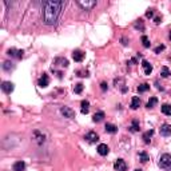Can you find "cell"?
Instances as JSON below:
<instances>
[{
    "instance_id": "obj_1",
    "label": "cell",
    "mask_w": 171,
    "mask_h": 171,
    "mask_svg": "<svg viewBox=\"0 0 171 171\" xmlns=\"http://www.w3.org/2000/svg\"><path fill=\"white\" fill-rule=\"evenodd\" d=\"M63 5V2H44L43 3V21L47 26L55 24L59 19Z\"/></svg>"
},
{
    "instance_id": "obj_2",
    "label": "cell",
    "mask_w": 171,
    "mask_h": 171,
    "mask_svg": "<svg viewBox=\"0 0 171 171\" xmlns=\"http://www.w3.org/2000/svg\"><path fill=\"white\" fill-rule=\"evenodd\" d=\"M160 169L163 170H170L171 169V155L170 154H163L159 158V162H158Z\"/></svg>"
},
{
    "instance_id": "obj_3",
    "label": "cell",
    "mask_w": 171,
    "mask_h": 171,
    "mask_svg": "<svg viewBox=\"0 0 171 171\" xmlns=\"http://www.w3.org/2000/svg\"><path fill=\"white\" fill-rule=\"evenodd\" d=\"M78 4H79L84 11H91L94 7H96V2H95V0H79Z\"/></svg>"
},
{
    "instance_id": "obj_4",
    "label": "cell",
    "mask_w": 171,
    "mask_h": 171,
    "mask_svg": "<svg viewBox=\"0 0 171 171\" xmlns=\"http://www.w3.org/2000/svg\"><path fill=\"white\" fill-rule=\"evenodd\" d=\"M60 112L64 115V118H68V119L75 118V111H74L71 107H67V106H63V107L60 108Z\"/></svg>"
},
{
    "instance_id": "obj_5",
    "label": "cell",
    "mask_w": 171,
    "mask_h": 171,
    "mask_svg": "<svg viewBox=\"0 0 171 171\" xmlns=\"http://www.w3.org/2000/svg\"><path fill=\"white\" fill-rule=\"evenodd\" d=\"M23 54L24 52L21 49H16V48H10L7 51V55L11 58H16V59H21L23 58Z\"/></svg>"
},
{
    "instance_id": "obj_6",
    "label": "cell",
    "mask_w": 171,
    "mask_h": 171,
    "mask_svg": "<svg viewBox=\"0 0 171 171\" xmlns=\"http://www.w3.org/2000/svg\"><path fill=\"white\" fill-rule=\"evenodd\" d=\"M86 58V54L83 51H80V49H75V51L72 52V59L78 63H80V62H83Z\"/></svg>"
},
{
    "instance_id": "obj_7",
    "label": "cell",
    "mask_w": 171,
    "mask_h": 171,
    "mask_svg": "<svg viewBox=\"0 0 171 171\" xmlns=\"http://www.w3.org/2000/svg\"><path fill=\"white\" fill-rule=\"evenodd\" d=\"M84 139L88 143H91V144H92V143H96L99 141V135L96 132H94V131H90V132H87V135L84 136Z\"/></svg>"
},
{
    "instance_id": "obj_8",
    "label": "cell",
    "mask_w": 171,
    "mask_h": 171,
    "mask_svg": "<svg viewBox=\"0 0 171 171\" xmlns=\"http://www.w3.org/2000/svg\"><path fill=\"white\" fill-rule=\"evenodd\" d=\"M114 169L116 171H126L127 164L123 159H118V160H115V163H114Z\"/></svg>"
},
{
    "instance_id": "obj_9",
    "label": "cell",
    "mask_w": 171,
    "mask_h": 171,
    "mask_svg": "<svg viewBox=\"0 0 171 171\" xmlns=\"http://www.w3.org/2000/svg\"><path fill=\"white\" fill-rule=\"evenodd\" d=\"M14 88H15L14 83H11V82H3L2 83V90H3V92H5V94H11V92L14 91Z\"/></svg>"
},
{
    "instance_id": "obj_10",
    "label": "cell",
    "mask_w": 171,
    "mask_h": 171,
    "mask_svg": "<svg viewBox=\"0 0 171 171\" xmlns=\"http://www.w3.org/2000/svg\"><path fill=\"white\" fill-rule=\"evenodd\" d=\"M38 84H39V87H42V88H46V87L49 84V78H48L47 74H43V75L40 76Z\"/></svg>"
},
{
    "instance_id": "obj_11",
    "label": "cell",
    "mask_w": 171,
    "mask_h": 171,
    "mask_svg": "<svg viewBox=\"0 0 171 171\" xmlns=\"http://www.w3.org/2000/svg\"><path fill=\"white\" fill-rule=\"evenodd\" d=\"M96 151H98V154H99V155H102V157H106V155L108 154V151H110V148H108V146H107V144L102 143V144H99V146H98Z\"/></svg>"
},
{
    "instance_id": "obj_12",
    "label": "cell",
    "mask_w": 171,
    "mask_h": 171,
    "mask_svg": "<svg viewBox=\"0 0 171 171\" xmlns=\"http://www.w3.org/2000/svg\"><path fill=\"white\" fill-rule=\"evenodd\" d=\"M160 135L163 136H170L171 135V124H163L160 127Z\"/></svg>"
},
{
    "instance_id": "obj_13",
    "label": "cell",
    "mask_w": 171,
    "mask_h": 171,
    "mask_svg": "<svg viewBox=\"0 0 171 171\" xmlns=\"http://www.w3.org/2000/svg\"><path fill=\"white\" fill-rule=\"evenodd\" d=\"M12 169H14V171H24L26 170V163H24L23 160H17L14 163Z\"/></svg>"
},
{
    "instance_id": "obj_14",
    "label": "cell",
    "mask_w": 171,
    "mask_h": 171,
    "mask_svg": "<svg viewBox=\"0 0 171 171\" xmlns=\"http://www.w3.org/2000/svg\"><path fill=\"white\" fill-rule=\"evenodd\" d=\"M142 67H143V71H144L146 75H150V74L152 72V66L148 63L147 60H143L142 62Z\"/></svg>"
},
{
    "instance_id": "obj_15",
    "label": "cell",
    "mask_w": 171,
    "mask_h": 171,
    "mask_svg": "<svg viewBox=\"0 0 171 171\" xmlns=\"http://www.w3.org/2000/svg\"><path fill=\"white\" fill-rule=\"evenodd\" d=\"M54 64H58V66H60V67H68V60L66 58H56L54 60Z\"/></svg>"
},
{
    "instance_id": "obj_16",
    "label": "cell",
    "mask_w": 171,
    "mask_h": 171,
    "mask_svg": "<svg viewBox=\"0 0 171 171\" xmlns=\"http://www.w3.org/2000/svg\"><path fill=\"white\" fill-rule=\"evenodd\" d=\"M104 112L103 111H98V112H95L94 114V116H92V120H94L95 123H99V122H102V120L104 119Z\"/></svg>"
},
{
    "instance_id": "obj_17",
    "label": "cell",
    "mask_w": 171,
    "mask_h": 171,
    "mask_svg": "<svg viewBox=\"0 0 171 171\" xmlns=\"http://www.w3.org/2000/svg\"><path fill=\"white\" fill-rule=\"evenodd\" d=\"M128 130H130L131 132H138L139 130H141V127H139V122H138V120L134 119L132 122H131V124H130Z\"/></svg>"
},
{
    "instance_id": "obj_18",
    "label": "cell",
    "mask_w": 171,
    "mask_h": 171,
    "mask_svg": "<svg viewBox=\"0 0 171 171\" xmlns=\"http://www.w3.org/2000/svg\"><path fill=\"white\" fill-rule=\"evenodd\" d=\"M139 106H141V99L138 98V96H134L131 99V104H130V107L132 108V110H138Z\"/></svg>"
},
{
    "instance_id": "obj_19",
    "label": "cell",
    "mask_w": 171,
    "mask_h": 171,
    "mask_svg": "<svg viewBox=\"0 0 171 171\" xmlns=\"http://www.w3.org/2000/svg\"><path fill=\"white\" fill-rule=\"evenodd\" d=\"M33 138H35V141L38 142L39 144H43V143H44V135H43V132L35 131V134H33Z\"/></svg>"
},
{
    "instance_id": "obj_20",
    "label": "cell",
    "mask_w": 171,
    "mask_h": 171,
    "mask_svg": "<svg viewBox=\"0 0 171 171\" xmlns=\"http://www.w3.org/2000/svg\"><path fill=\"white\" fill-rule=\"evenodd\" d=\"M152 135H154V130H148V131H146L144 134H143V141H144V143H150Z\"/></svg>"
},
{
    "instance_id": "obj_21",
    "label": "cell",
    "mask_w": 171,
    "mask_h": 171,
    "mask_svg": "<svg viewBox=\"0 0 171 171\" xmlns=\"http://www.w3.org/2000/svg\"><path fill=\"white\" fill-rule=\"evenodd\" d=\"M104 128H106V131H107L108 134H115L118 131V127L115 126V124H112V123H107L104 126Z\"/></svg>"
},
{
    "instance_id": "obj_22",
    "label": "cell",
    "mask_w": 171,
    "mask_h": 171,
    "mask_svg": "<svg viewBox=\"0 0 171 171\" xmlns=\"http://www.w3.org/2000/svg\"><path fill=\"white\" fill-rule=\"evenodd\" d=\"M138 157H139V160H141L142 163H146V162L150 160V157H148V154L146 151H141L138 154Z\"/></svg>"
},
{
    "instance_id": "obj_23",
    "label": "cell",
    "mask_w": 171,
    "mask_h": 171,
    "mask_svg": "<svg viewBox=\"0 0 171 171\" xmlns=\"http://www.w3.org/2000/svg\"><path fill=\"white\" fill-rule=\"evenodd\" d=\"M82 114H88V111H90V102L88 100H82Z\"/></svg>"
},
{
    "instance_id": "obj_24",
    "label": "cell",
    "mask_w": 171,
    "mask_h": 171,
    "mask_svg": "<svg viewBox=\"0 0 171 171\" xmlns=\"http://www.w3.org/2000/svg\"><path fill=\"white\" fill-rule=\"evenodd\" d=\"M14 68H15V66L12 64V62H10V60H5L4 63H3V70L7 71V72H10V71L14 70Z\"/></svg>"
},
{
    "instance_id": "obj_25",
    "label": "cell",
    "mask_w": 171,
    "mask_h": 171,
    "mask_svg": "<svg viewBox=\"0 0 171 171\" xmlns=\"http://www.w3.org/2000/svg\"><path fill=\"white\" fill-rule=\"evenodd\" d=\"M157 103H158V99L155 98V96H152V98H150V100L147 102V104H146V107H147V108H152V107H154V106L157 104Z\"/></svg>"
},
{
    "instance_id": "obj_26",
    "label": "cell",
    "mask_w": 171,
    "mask_h": 171,
    "mask_svg": "<svg viewBox=\"0 0 171 171\" xmlns=\"http://www.w3.org/2000/svg\"><path fill=\"white\" fill-rule=\"evenodd\" d=\"M162 112H163L164 115H171V106L170 104H163L162 106Z\"/></svg>"
},
{
    "instance_id": "obj_27",
    "label": "cell",
    "mask_w": 171,
    "mask_h": 171,
    "mask_svg": "<svg viewBox=\"0 0 171 171\" xmlns=\"http://www.w3.org/2000/svg\"><path fill=\"white\" fill-rule=\"evenodd\" d=\"M171 75L170 74V70L167 67H162V71H160V76L162 78H169Z\"/></svg>"
},
{
    "instance_id": "obj_28",
    "label": "cell",
    "mask_w": 171,
    "mask_h": 171,
    "mask_svg": "<svg viewBox=\"0 0 171 171\" xmlns=\"http://www.w3.org/2000/svg\"><path fill=\"white\" fill-rule=\"evenodd\" d=\"M147 90H150V84L148 83H143V84H141L138 87V91L139 92H146Z\"/></svg>"
},
{
    "instance_id": "obj_29",
    "label": "cell",
    "mask_w": 171,
    "mask_h": 171,
    "mask_svg": "<svg viewBox=\"0 0 171 171\" xmlns=\"http://www.w3.org/2000/svg\"><path fill=\"white\" fill-rule=\"evenodd\" d=\"M142 43H143V47H146V48H148V47H150V44H151L150 40H148V38L146 35L142 36Z\"/></svg>"
},
{
    "instance_id": "obj_30",
    "label": "cell",
    "mask_w": 171,
    "mask_h": 171,
    "mask_svg": "<svg viewBox=\"0 0 171 171\" xmlns=\"http://www.w3.org/2000/svg\"><path fill=\"white\" fill-rule=\"evenodd\" d=\"M82 91H83V84L82 83H78V84L74 87V92H75V94H80Z\"/></svg>"
},
{
    "instance_id": "obj_31",
    "label": "cell",
    "mask_w": 171,
    "mask_h": 171,
    "mask_svg": "<svg viewBox=\"0 0 171 171\" xmlns=\"http://www.w3.org/2000/svg\"><path fill=\"white\" fill-rule=\"evenodd\" d=\"M134 26H135V28H136V30H141V31L144 30V26H143V21H142V20H136Z\"/></svg>"
},
{
    "instance_id": "obj_32",
    "label": "cell",
    "mask_w": 171,
    "mask_h": 171,
    "mask_svg": "<svg viewBox=\"0 0 171 171\" xmlns=\"http://www.w3.org/2000/svg\"><path fill=\"white\" fill-rule=\"evenodd\" d=\"M164 48H166V47H164V46L163 44H162V46H158V47L157 48H155V54H160V52L162 51H163V49Z\"/></svg>"
},
{
    "instance_id": "obj_33",
    "label": "cell",
    "mask_w": 171,
    "mask_h": 171,
    "mask_svg": "<svg viewBox=\"0 0 171 171\" xmlns=\"http://www.w3.org/2000/svg\"><path fill=\"white\" fill-rule=\"evenodd\" d=\"M78 75L84 78V76H88V72H87V71H78Z\"/></svg>"
},
{
    "instance_id": "obj_34",
    "label": "cell",
    "mask_w": 171,
    "mask_h": 171,
    "mask_svg": "<svg viewBox=\"0 0 171 171\" xmlns=\"http://www.w3.org/2000/svg\"><path fill=\"white\" fill-rule=\"evenodd\" d=\"M146 16H147V17H152V16H154V10H148L147 12H146Z\"/></svg>"
},
{
    "instance_id": "obj_35",
    "label": "cell",
    "mask_w": 171,
    "mask_h": 171,
    "mask_svg": "<svg viewBox=\"0 0 171 171\" xmlns=\"http://www.w3.org/2000/svg\"><path fill=\"white\" fill-rule=\"evenodd\" d=\"M107 83H106V82H102L100 83V88H102V91H106V90H107Z\"/></svg>"
},
{
    "instance_id": "obj_36",
    "label": "cell",
    "mask_w": 171,
    "mask_h": 171,
    "mask_svg": "<svg viewBox=\"0 0 171 171\" xmlns=\"http://www.w3.org/2000/svg\"><path fill=\"white\" fill-rule=\"evenodd\" d=\"M127 42H128V40H127L126 38H122V44H123V46H127V44H128Z\"/></svg>"
},
{
    "instance_id": "obj_37",
    "label": "cell",
    "mask_w": 171,
    "mask_h": 171,
    "mask_svg": "<svg viewBox=\"0 0 171 171\" xmlns=\"http://www.w3.org/2000/svg\"><path fill=\"white\" fill-rule=\"evenodd\" d=\"M154 20H155V24H159L162 19H160V17H155V19H154Z\"/></svg>"
},
{
    "instance_id": "obj_38",
    "label": "cell",
    "mask_w": 171,
    "mask_h": 171,
    "mask_svg": "<svg viewBox=\"0 0 171 171\" xmlns=\"http://www.w3.org/2000/svg\"><path fill=\"white\" fill-rule=\"evenodd\" d=\"M134 171H143V170H141V169H136V170H134Z\"/></svg>"
},
{
    "instance_id": "obj_39",
    "label": "cell",
    "mask_w": 171,
    "mask_h": 171,
    "mask_svg": "<svg viewBox=\"0 0 171 171\" xmlns=\"http://www.w3.org/2000/svg\"><path fill=\"white\" fill-rule=\"evenodd\" d=\"M169 38H170V40H171V32H170V36H169Z\"/></svg>"
}]
</instances>
